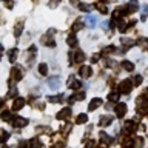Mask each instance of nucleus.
<instances>
[{
	"label": "nucleus",
	"mask_w": 148,
	"mask_h": 148,
	"mask_svg": "<svg viewBox=\"0 0 148 148\" xmlns=\"http://www.w3.org/2000/svg\"><path fill=\"white\" fill-rule=\"evenodd\" d=\"M131 88H133V83L131 80H123V82H120V86H119V91L120 92H123V94H128L130 91H131Z\"/></svg>",
	"instance_id": "f257e3e1"
},
{
	"label": "nucleus",
	"mask_w": 148,
	"mask_h": 148,
	"mask_svg": "<svg viewBox=\"0 0 148 148\" xmlns=\"http://www.w3.org/2000/svg\"><path fill=\"white\" fill-rule=\"evenodd\" d=\"M137 8H139V3L136 2V0H131V2H130L127 6H125V14H133V12H136Z\"/></svg>",
	"instance_id": "f03ea898"
},
{
	"label": "nucleus",
	"mask_w": 148,
	"mask_h": 148,
	"mask_svg": "<svg viewBox=\"0 0 148 148\" xmlns=\"http://www.w3.org/2000/svg\"><path fill=\"white\" fill-rule=\"evenodd\" d=\"M28 123V119H23V117H11V125L14 127H25Z\"/></svg>",
	"instance_id": "7ed1b4c3"
},
{
	"label": "nucleus",
	"mask_w": 148,
	"mask_h": 148,
	"mask_svg": "<svg viewBox=\"0 0 148 148\" xmlns=\"http://www.w3.org/2000/svg\"><path fill=\"white\" fill-rule=\"evenodd\" d=\"M125 114H127V105L117 103V106H116V116H117V117H123Z\"/></svg>",
	"instance_id": "20e7f679"
},
{
	"label": "nucleus",
	"mask_w": 148,
	"mask_h": 148,
	"mask_svg": "<svg viewBox=\"0 0 148 148\" xmlns=\"http://www.w3.org/2000/svg\"><path fill=\"white\" fill-rule=\"evenodd\" d=\"M59 85H60V77H59V76L51 77L49 80H48V86L51 88V90H57Z\"/></svg>",
	"instance_id": "39448f33"
},
{
	"label": "nucleus",
	"mask_w": 148,
	"mask_h": 148,
	"mask_svg": "<svg viewBox=\"0 0 148 148\" xmlns=\"http://www.w3.org/2000/svg\"><path fill=\"white\" fill-rule=\"evenodd\" d=\"M99 123L102 125V127H108V125L113 123V117H111V116H102Z\"/></svg>",
	"instance_id": "423d86ee"
},
{
	"label": "nucleus",
	"mask_w": 148,
	"mask_h": 148,
	"mask_svg": "<svg viewBox=\"0 0 148 148\" xmlns=\"http://www.w3.org/2000/svg\"><path fill=\"white\" fill-rule=\"evenodd\" d=\"M23 105H25V99H23V97H17V99L14 100V103H12V108L17 111V110H20Z\"/></svg>",
	"instance_id": "0eeeda50"
},
{
	"label": "nucleus",
	"mask_w": 148,
	"mask_h": 148,
	"mask_svg": "<svg viewBox=\"0 0 148 148\" xmlns=\"http://www.w3.org/2000/svg\"><path fill=\"white\" fill-rule=\"evenodd\" d=\"M11 77L14 79V80H20V79H22L20 68H12V69H11Z\"/></svg>",
	"instance_id": "6e6552de"
},
{
	"label": "nucleus",
	"mask_w": 148,
	"mask_h": 148,
	"mask_svg": "<svg viewBox=\"0 0 148 148\" xmlns=\"http://www.w3.org/2000/svg\"><path fill=\"white\" fill-rule=\"evenodd\" d=\"M91 68L90 66H82L80 69H79V74H80L82 77H90L91 76Z\"/></svg>",
	"instance_id": "1a4fd4ad"
},
{
	"label": "nucleus",
	"mask_w": 148,
	"mask_h": 148,
	"mask_svg": "<svg viewBox=\"0 0 148 148\" xmlns=\"http://www.w3.org/2000/svg\"><path fill=\"white\" fill-rule=\"evenodd\" d=\"M100 105H102V100H100V99H92L91 103H90V106H88V110H90V111H94L96 108H99Z\"/></svg>",
	"instance_id": "9d476101"
},
{
	"label": "nucleus",
	"mask_w": 148,
	"mask_h": 148,
	"mask_svg": "<svg viewBox=\"0 0 148 148\" xmlns=\"http://www.w3.org/2000/svg\"><path fill=\"white\" fill-rule=\"evenodd\" d=\"M69 114H71V110H69V108H65V110H62V111L57 114V119H66Z\"/></svg>",
	"instance_id": "9b49d317"
},
{
	"label": "nucleus",
	"mask_w": 148,
	"mask_h": 148,
	"mask_svg": "<svg viewBox=\"0 0 148 148\" xmlns=\"http://www.w3.org/2000/svg\"><path fill=\"white\" fill-rule=\"evenodd\" d=\"M136 43L140 46L142 49H145V51H148V39H139Z\"/></svg>",
	"instance_id": "f8f14e48"
},
{
	"label": "nucleus",
	"mask_w": 148,
	"mask_h": 148,
	"mask_svg": "<svg viewBox=\"0 0 148 148\" xmlns=\"http://www.w3.org/2000/svg\"><path fill=\"white\" fill-rule=\"evenodd\" d=\"M82 28H83V20L82 18H77L73 25V31H79V29H82Z\"/></svg>",
	"instance_id": "ddd939ff"
},
{
	"label": "nucleus",
	"mask_w": 148,
	"mask_h": 148,
	"mask_svg": "<svg viewBox=\"0 0 148 148\" xmlns=\"http://www.w3.org/2000/svg\"><path fill=\"white\" fill-rule=\"evenodd\" d=\"M49 102H53V103H57V102H62L63 100V94H59V96H49L48 97Z\"/></svg>",
	"instance_id": "4468645a"
},
{
	"label": "nucleus",
	"mask_w": 148,
	"mask_h": 148,
	"mask_svg": "<svg viewBox=\"0 0 148 148\" xmlns=\"http://www.w3.org/2000/svg\"><path fill=\"white\" fill-rule=\"evenodd\" d=\"M83 59H85V54H83L82 51H76V57H74V62L80 63V62H83Z\"/></svg>",
	"instance_id": "2eb2a0df"
},
{
	"label": "nucleus",
	"mask_w": 148,
	"mask_h": 148,
	"mask_svg": "<svg viewBox=\"0 0 148 148\" xmlns=\"http://www.w3.org/2000/svg\"><path fill=\"white\" fill-rule=\"evenodd\" d=\"M122 68H125L127 71H133V68H134V65L130 62V60H123L122 62Z\"/></svg>",
	"instance_id": "dca6fc26"
},
{
	"label": "nucleus",
	"mask_w": 148,
	"mask_h": 148,
	"mask_svg": "<svg viewBox=\"0 0 148 148\" xmlns=\"http://www.w3.org/2000/svg\"><path fill=\"white\" fill-rule=\"evenodd\" d=\"M76 122L77 123H86L88 122V116L86 114H79L77 119H76Z\"/></svg>",
	"instance_id": "f3484780"
},
{
	"label": "nucleus",
	"mask_w": 148,
	"mask_h": 148,
	"mask_svg": "<svg viewBox=\"0 0 148 148\" xmlns=\"http://www.w3.org/2000/svg\"><path fill=\"white\" fill-rule=\"evenodd\" d=\"M86 23H88V26H90V28H94L96 26V17L94 16H88L86 17Z\"/></svg>",
	"instance_id": "a211bd4d"
},
{
	"label": "nucleus",
	"mask_w": 148,
	"mask_h": 148,
	"mask_svg": "<svg viewBox=\"0 0 148 148\" xmlns=\"http://www.w3.org/2000/svg\"><path fill=\"white\" fill-rule=\"evenodd\" d=\"M39 71H40V74L46 76V73H48V65H46V63H40L39 65Z\"/></svg>",
	"instance_id": "6ab92c4d"
},
{
	"label": "nucleus",
	"mask_w": 148,
	"mask_h": 148,
	"mask_svg": "<svg viewBox=\"0 0 148 148\" xmlns=\"http://www.w3.org/2000/svg\"><path fill=\"white\" fill-rule=\"evenodd\" d=\"M134 127H136V125H134L133 122H131V120H128V122H125V131H133V130H134Z\"/></svg>",
	"instance_id": "aec40b11"
},
{
	"label": "nucleus",
	"mask_w": 148,
	"mask_h": 148,
	"mask_svg": "<svg viewBox=\"0 0 148 148\" xmlns=\"http://www.w3.org/2000/svg\"><path fill=\"white\" fill-rule=\"evenodd\" d=\"M96 8L99 9L102 14H106V12H108V9H106V6H105L103 3H96Z\"/></svg>",
	"instance_id": "412c9836"
},
{
	"label": "nucleus",
	"mask_w": 148,
	"mask_h": 148,
	"mask_svg": "<svg viewBox=\"0 0 148 148\" xmlns=\"http://www.w3.org/2000/svg\"><path fill=\"white\" fill-rule=\"evenodd\" d=\"M122 45H125V46H131V45H134V40L128 39V37H122Z\"/></svg>",
	"instance_id": "4be33fe9"
},
{
	"label": "nucleus",
	"mask_w": 148,
	"mask_h": 148,
	"mask_svg": "<svg viewBox=\"0 0 148 148\" xmlns=\"http://www.w3.org/2000/svg\"><path fill=\"white\" fill-rule=\"evenodd\" d=\"M66 42H68V45H69V46H76V45H77V39H76L74 36H69Z\"/></svg>",
	"instance_id": "5701e85b"
},
{
	"label": "nucleus",
	"mask_w": 148,
	"mask_h": 148,
	"mask_svg": "<svg viewBox=\"0 0 148 148\" xmlns=\"http://www.w3.org/2000/svg\"><path fill=\"white\" fill-rule=\"evenodd\" d=\"M16 59H17V49L14 48L12 51H9V60H11V62H16Z\"/></svg>",
	"instance_id": "b1692460"
},
{
	"label": "nucleus",
	"mask_w": 148,
	"mask_h": 148,
	"mask_svg": "<svg viewBox=\"0 0 148 148\" xmlns=\"http://www.w3.org/2000/svg\"><path fill=\"white\" fill-rule=\"evenodd\" d=\"M108 99H110V102H116V100L119 99V94H117V92H110Z\"/></svg>",
	"instance_id": "393cba45"
},
{
	"label": "nucleus",
	"mask_w": 148,
	"mask_h": 148,
	"mask_svg": "<svg viewBox=\"0 0 148 148\" xmlns=\"http://www.w3.org/2000/svg\"><path fill=\"white\" fill-rule=\"evenodd\" d=\"M40 147H42V143L37 139H32L31 140V148H40Z\"/></svg>",
	"instance_id": "a878e982"
},
{
	"label": "nucleus",
	"mask_w": 148,
	"mask_h": 148,
	"mask_svg": "<svg viewBox=\"0 0 148 148\" xmlns=\"http://www.w3.org/2000/svg\"><path fill=\"white\" fill-rule=\"evenodd\" d=\"M79 8H80L82 11H86V12L91 9V6H90V5H86V3H80V5H79Z\"/></svg>",
	"instance_id": "bb28decb"
},
{
	"label": "nucleus",
	"mask_w": 148,
	"mask_h": 148,
	"mask_svg": "<svg viewBox=\"0 0 148 148\" xmlns=\"http://www.w3.org/2000/svg\"><path fill=\"white\" fill-rule=\"evenodd\" d=\"M122 11H125L123 8H117V9H116V11H114V14H113V17H114V18H117V17H120V14H122Z\"/></svg>",
	"instance_id": "cd10ccee"
},
{
	"label": "nucleus",
	"mask_w": 148,
	"mask_h": 148,
	"mask_svg": "<svg viewBox=\"0 0 148 148\" xmlns=\"http://www.w3.org/2000/svg\"><path fill=\"white\" fill-rule=\"evenodd\" d=\"M60 3V0H49V3H48V6L49 8H56L57 5Z\"/></svg>",
	"instance_id": "c85d7f7f"
},
{
	"label": "nucleus",
	"mask_w": 148,
	"mask_h": 148,
	"mask_svg": "<svg viewBox=\"0 0 148 148\" xmlns=\"http://www.w3.org/2000/svg\"><path fill=\"white\" fill-rule=\"evenodd\" d=\"M142 143H143V139L142 137H139L136 142H134V148H140L142 147Z\"/></svg>",
	"instance_id": "c756f323"
},
{
	"label": "nucleus",
	"mask_w": 148,
	"mask_h": 148,
	"mask_svg": "<svg viewBox=\"0 0 148 148\" xmlns=\"http://www.w3.org/2000/svg\"><path fill=\"white\" fill-rule=\"evenodd\" d=\"M133 82H134V85H136V86H137V85H140V83H142V76H136Z\"/></svg>",
	"instance_id": "7c9ffc66"
},
{
	"label": "nucleus",
	"mask_w": 148,
	"mask_h": 148,
	"mask_svg": "<svg viewBox=\"0 0 148 148\" xmlns=\"http://www.w3.org/2000/svg\"><path fill=\"white\" fill-rule=\"evenodd\" d=\"M20 32H22V25H18V26L16 28V37L20 36Z\"/></svg>",
	"instance_id": "2f4dec72"
},
{
	"label": "nucleus",
	"mask_w": 148,
	"mask_h": 148,
	"mask_svg": "<svg viewBox=\"0 0 148 148\" xmlns=\"http://www.w3.org/2000/svg\"><path fill=\"white\" fill-rule=\"evenodd\" d=\"M83 97H85V92H83V91H82V92H79V94L76 96V99H77V100H82V99H83Z\"/></svg>",
	"instance_id": "473e14b6"
},
{
	"label": "nucleus",
	"mask_w": 148,
	"mask_h": 148,
	"mask_svg": "<svg viewBox=\"0 0 148 148\" xmlns=\"http://www.w3.org/2000/svg\"><path fill=\"white\" fill-rule=\"evenodd\" d=\"M147 12H148V6L143 8V14H142V20H145V17H147Z\"/></svg>",
	"instance_id": "72a5a7b5"
},
{
	"label": "nucleus",
	"mask_w": 148,
	"mask_h": 148,
	"mask_svg": "<svg viewBox=\"0 0 148 148\" xmlns=\"http://www.w3.org/2000/svg\"><path fill=\"white\" fill-rule=\"evenodd\" d=\"M3 119H5V120L9 119V113H8V111H5V113H3Z\"/></svg>",
	"instance_id": "f704fd0d"
},
{
	"label": "nucleus",
	"mask_w": 148,
	"mask_h": 148,
	"mask_svg": "<svg viewBox=\"0 0 148 148\" xmlns=\"http://www.w3.org/2000/svg\"><path fill=\"white\" fill-rule=\"evenodd\" d=\"M8 137H9V136H8V133H6V131H3V140H6Z\"/></svg>",
	"instance_id": "c9c22d12"
},
{
	"label": "nucleus",
	"mask_w": 148,
	"mask_h": 148,
	"mask_svg": "<svg viewBox=\"0 0 148 148\" xmlns=\"http://www.w3.org/2000/svg\"><path fill=\"white\" fill-rule=\"evenodd\" d=\"M71 5H77V0H71Z\"/></svg>",
	"instance_id": "e433bc0d"
},
{
	"label": "nucleus",
	"mask_w": 148,
	"mask_h": 148,
	"mask_svg": "<svg viewBox=\"0 0 148 148\" xmlns=\"http://www.w3.org/2000/svg\"><path fill=\"white\" fill-rule=\"evenodd\" d=\"M102 2H113V0H102Z\"/></svg>",
	"instance_id": "4c0bfd02"
},
{
	"label": "nucleus",
	"mask_w": 148,
	"mask_h": 148,
	"mask_svg": "<svg viewBox=\"0 0 148 148\" xmlns=\"http://www.w3.org/2000/svg\"><path fill=\"white\" fill-rule=\"evenodd\" d=\"M100 148H105V147H100Z\"/></svg>",
	"instance_id": "58836bf2"
},
{
	"label": "nucleus",
	"mask_w": 148,
	"mask_h": 148,
	"mask_svg": "<svg viewBox=\"0 0 148 148\" xmlns=\"http://www.w3.org/2000/svg\"><path fill=\"white\" fill-rule=\"evenodd\" d=\"M5 148H8V147H5Z\"/></svg>",
	"instance_id": "ea45409f"
}]
</instances>
